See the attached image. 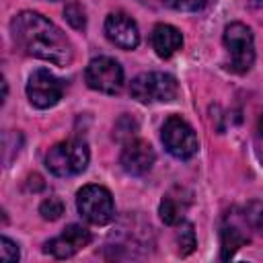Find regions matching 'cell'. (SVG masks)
I'll use <instances>...</instances> for the list:
<instances>
[{"mask_svg":"<svg viewBox=\"0 0 263 263\" xmlns=\"http://www.w3.org/2000/svg\"><path fill=\"white\" fill-rule=\"evenodd\" d=\"M10 33L14 43L27 55L51 62L55 66H68L74 60V47L66 33L39 12H18L10 21Z\"/></svg>","mask_w":263,"mask_h":263,"instance_id":"6da1fadb","label":"cell"},{"mask_svg":"<svg viewBox=\"0 0 263 263\" xmlns=\"http://www.w3.org/2000/svg\"><path fill=\"white\" fill-rule=\"evenodd\" d=\"M88 146L82 140H64L49 148L45 154V166L55 177H74L88 164Z\"/></svg>","mask_w":263,"mask_h":263,"instance_id":"7a4b0ae2","label":"cell"},{"mask_svg":"<svg viewBox=\"0 0 263 263\" xmlns=\"http://www.w3.org/2000/svg\"><path fill=\"white\" fill-rule=\"evenodd\" d=\"M224 47L228 51V70L242 74L249 72L255 62V39L253 31L245 23H230L224 29Z\"/></svg>","mask_w":263,"mask_h":263,"instance_id":"3957f363","label":"cell"},{"mask_svg":"<svg viewBox=\"0 0 263 263\" xmlns=\"http://www.w3.org/2000/svg\"><path fill=\"white\" fill-rule=\"evenodd\" d=\"M177 92L179 84L166 72H142L129 84V95L138 103H168Z\"/></svg>","mask_w":263,"mask_h":263,"instance_id":"277c9868","label":"cell"},{"mask_svg":"<svg viewBox=\"0 0 263 263\" xmlns=\"http://www.w3.org/2000/svg\"><path fill=\"white\" fill-rule=\"evenodd\" d=\"M76 208L80 216L95 226H105L115 218L113 197L103 185H84L76 193Z\"/></svg>","mask_w":263,"mask_h":263,"instance_id":"5b68a950","label":"cell"},{"mask_svg":"<svg viewBox=\"0 0 263 263\" xmlns=\"http://www.w3.org/2000/svg\"><path fill=\"white\" fill-rule=\"evenodd\" d=\"M160 140H162L166 152L179 160H187V158L195 156V152L199 148V142H197L193 127L179 115H171L164 121L162 132H160Z\"/></svg>","mask_w":263,"mask_h":263,"instance_id":"8992f818","label":"cell"},{"mask_svg":"<svg viewBox=\"0 0 263 263\" xmlns=\"http://www.w3.org/2000/svg\"><path fill=\"white\" fill-rule=\"evenodd\" d=\"M84 78L92 90H99L105 95H117L123 86V68L113 58L99 55L88 62L84 70Z\"/></svg>","mask_w":263,"mask_h":263,"instance_id":"52a82bcc","label":"cell"},{"mask_svg":"<svg viewBox=\"0 0 263 263\" xmlns=\"http://www.w3.org/2000/svg\"><path fill=\"white\" fill-rule=\"evenodd\" d=\"M62 95H64V82L55 74H51L45 68L33 70L27 82V97L33 107L49 109L62 99Z\"/></svg>","mask_w":263,"mask_h":263,"instance_id":"ba28073f","label":"cell"},{"mask_svg":"<svg viewBox=\"0 0 263 263\" xmlns=\"http://www.w3.org/2000/svg\"><path fill=\"white\" fill-rule=\"evenodd\" d=\"M90 232L80 226V224H70L64 228L62 234H58L55 238L47 240L43 245V251L55 259H68V257H74L80 249H84L88 242H90Z\"/></svg>","mask_w":263,"mask_h":263,"instance_id":"9c48e42d","label":"cell"},{"mask_svg":"<svg viewBox=\"0 0 263 263\" xmlns=\"http://www.w3.org/2000/svg\"><path fill=\"white\" fill-rule=\"evenodd\" d=\"M105 35L113 45L121 49H136L140 43V31L136 21L121 10L111 12L105 18Z\"/></svg>","mask_w":263,"mask_h":263,"instance_id":"30bf717a","label":"cell"},{"mask_svg":"<svg viewBox=\"0 0 263 263\" xmlns=\"http://www.w3.org/2000/svg\"><path fill=\"white\" fill-rule=\"evenodd\" d=\"M121 166L125 173L129 175H146L154 160H156V154H154V148L144 142V140H127L123 144V150H121Z\"/></svg>","mask_w":263,"mask_h":263,"instance_id":"8fae6325","label":"cell"},{"mask_svg":"<svg viewBox=\"0 0 263 263\" xmlns=\"http://www.w3.org/2000/svg\"><path fill=\"white\" fill-rule=\"evenodd\" d=\"M150 41H152V49L156 51L158 58H171L173 53H177L183 45V35L177 27L173 25H166V23H160L152 29V35H150Z\"/></svg>","mask_w":263,"mask_h":263,"instance_id":"7c38bea8","label":"cell"},{"mask_svg":"<svg viewBox=\"0 0 263 263\" xmlns=\"http://www.w3.org/2000/svg\"><path fill=\"white\" fill-rule=\"evenodd\" d=\"M191 199L189 195H183V191L175 189V191H168L160 205H158V214H160V220L168 226H175V224H181L183 218H185V212L189 208Z\"/></svg>","mask_w":263,"mask_h":263,"instance_id":"4fadbf2b","label":"cell"},{"mask_svg":"<svg viewBox=\"0 0 263 263\" xmlns=\"http://www.w3.org/2000/svg\"><path fill=\"white\" fill-rule=\"evenodd\" d=\"M249 240H251V238H249V234L242 230V226L228 218V220L222 224V228H220V245H222V247H220V259H222V261L232 259L234 253H236L240 247H245Z\"/></svg>","mask_w":263,"mask_h":263,"instance_id":"5bb4252c","label":"cell"},{"mask_svg":"<svg viewBox=\"0 0 263 263\" xmlns=\"http://www.w3.org/2000/svg\"><path fill=\"white\" fill-rule=\"evenodd\" d=\"M197 240H195V230L193 224L189 222H181L179 230H177V247H179V255H189L195 249Z\"/></svg>","mask_w":263,"mask_h":263,"instance_id":"9a60e30c","label":"cell"},{"mask_svg":"<svg viewBox=\"0 0 263 263\" xmlns=\"http://www.w3.org/2000/svg\"><path fill=\"white\" fill-rule=\"evenodd\" d=\"M39 214L43 216V220H58V218L64 214V203H62V199L55 197V195L43 199L41 205H39Z\"/></svg>","mask_w":263,"mask_h":263,"instance_id":"2e32d148","label":"cell"},{"mask_svg":"<svg viewBox=\"0 0 263 263\" xmlns=\"http://www.w3.org/2000/svg\"><path fill=\"white\" fill-rule=\"evenodd\" d=\"M245 222H249L255 230H259L263 234V203L259 201H253L245 208V214H242Z\"/></svg>","mask_w":263,"mask_h":263,"instance_id":"e0dca14e","label":"cell"},{"mask_svg":"<svg viewBox=\"0 0 263 263\" xmlns=\"http://www.w3.org/2000/svg\"><path fill=\"white\" fill-rule=\"evenodd\" d=\"M64 18L74 27V29H84L86 27V16H84V8L78 2H70L64 10Z\"/></svg>","mask_w":263,"mask_h":263,"instance_id":"ac0fdd59","label":"cell"},{"mask_svg":"<svg viewBox=\"0 0 263 263\" xmlns=\"http://www.w3.org/2000/svg\"><path fill=\"white\" fill-rule=\"evenodd\" d=\"M18 257H21L18 245L12 242L8 236H2V240H0V259L4 263H14V261H18Z\"/></svg>","mask_w":263,"mask_h":263,"instance_id":"d6986e66","label":"cell"},{"mask_svg":"<svg viewBox=\"0 0 263 263\" xmlns=\"http://www.w3.org/2000/svg\"><path fill=\"white\" fill-rule=\"evenodd\" d=\"M208 0H164L166 6H171L173 10H183V12H195L201 10L205 6Z\"/></svg>","mask_w":263,"mask_h":263,"instance_id":"ffe728a7","label":"cell"},{"mask_svg":"<svg viewBox=\"0 0 263 263\" xmlns=\"http://www.w3.org/2000/svg\"><path fill=\"white\" fill-rule=\"evenodd\" d=\"M257 132H259V136H261V140H263V113H261L259 119H257Z\"/></svg>","mask_w":263,"mask_h":263,"instance_id":"44dd1931","label":"cell"}]
</instances>
